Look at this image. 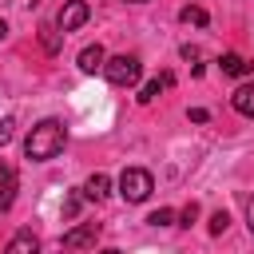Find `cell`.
<instances>
[{
	"mask_svg": "<svg viewBox=\"0 0 254 254\" xmlns=\"http://www.w3.org/2000/svg\"><path fill=\"white\" fill-rule=\"evenodd\" d=\"M64 143H67L64 123H60V119H40V123L28 131V139H24V155H28L32 163H48V159H56V155L64 151Z\"/></svg>",
	"mask_w": 254,
	"mask_h": 254,
	"instance_id": "obj_1",
	"label": "cell"
},
{
	"mask_svg": "<svg viewBox=\"0 0 254 254\" xmlns=\"http://www.w3.org/2000/svg\"><path fill=\"white\" fill-rule=\"evenodd\" d=\"M103 75H107L115 87H135V83L143 79V64H139V56H111V60L103 64Z\"/></svg>",
	"mask_w": 254,
	"mask_h": 254,
	"instance_id": "obj_2",
	"label": "cell"
},
{
	"mask_svg": "<svg viewBox=\"0 0 254 254\" xmlns=\"http://www.w3.org/2000/svg\"><path fill=\"white\" fill-rule=\"evenodd\" d=\"M151 190H155L151 171H143V167H127V171L119 175V194H123V202H147Z\"/></svg>",
	"mask_w": 254,
	"mask_h": 254,
	"instance_id": "obj_3",
	"label": "cell"
},
{
	"mask_svg": "<svg viewBox=\"0 0 254 254\" xmlns=\"http://www.w3.org/2000/svg\"><path fill=\"white\" fill-rule=\"evenodd\" d=\"M87 16H91V8H87V0H67L64 8H60V16H56V28L67 36V32H75V28H83L87 24Z\"/></svg>",
	"mask_w": 254,
	"mask_h": 254,
	"instance_id": "obj_4",
	"label": "cell"
},
{
	"mask_svg": "<svg viewBox=\"0 0 254 254\" xmlns=\"http://www.w3.org/2000/svg\"><path fill=\"white\" fill-rule=\"evenodd\" d=\"M99 238V222H79L75 230L64 234V250H83V246H95Z\"/></svg>",
	"mask_w": 254,
	"mask_h": 254,
	"instance_id": "obj_5",
	"label": "cell"
},
{
	"mask_svg": "<svg viewBox=\"0 0 254 254\" xmlns=\"http://www.w3.org/2000/svg\"><path fill=\"white\" fill-rule=\"evenodd\" d=\"M75 64H79V71H83V75H95V71H103V64H107V52H103L99 44H87V48L79 52V60H75Z\"/></svg>",
	"mask_w": 254,
	"mask_h": 254,
	"instance_id": "obj_6",
	"label": "cell"
},
{
	"mask_svg": "<svg viewBox=\"0 0 254 254\" xmlns=\"http://www.w3.org/2000/svg\"><path fill=\"white\" fill-rule=\"evenodd\" d=\"M107 194H111V179H107L103 171H95V175L83 183V198H91V202H103Z\"/></svg>",
	"mask_w": 254,
	"mask_h": 254,
	"instance_id": "obj_7",
	"label": "cell"
},
{
	"mask_svg": "<svg viewBox=\"0 0 254 254\" xmlns=\"http://www.w3.org/2000/svg\"><path fill=\"white\" fill-rule=\"evenodd\" d=\"M12 198H16V171L8 163H0V214L12 206Z\"/></svg>",
	"mask_w": 254,
	"mask_h": 254,
	"instance_id": "obj_8",
	"label": "cell"
},
{
	"mask_svg": "<svg viewBox=\"0 0 254 254\" xmlns=\"http://www.w3.org/2000/svg\"><path fill=\"white\" fill-rule=\"evenodd\" d=\"M4 254H40V242H36V234L24 226V230H16L12 234V242H8V250Z\"/></svg>",
	"mask_w": 254,
	"mask_h": 254,
	"instance_id": "obj_9",
	"label": "cell"
},
{
	"mask_svg": "<svg viewBox=\"0 0 254 254\" xmlns=\"http://www.w3.org/2000/svg\"><path fill=\"white\" fill-rule=\"evenodd\" d=\"M171 83H175V75H171V71L155 75L151 83H143V87H139V103H151V99H159V95H163V91H167Z\"/></svg>",
	"mask_w": 254,
	"mask_h": 254,
	"instance_id": "obj_10",
	"label": "cell"
},
{
	"mask_svg": "<svg viewBox=\"0 0 254 254\" xmlns=\"http://www.w3.org/2000/svg\"><path fill=\"white\" fill-rule=\"evenodd\" d=\"M230 103H234V111H238V115L254 119V83H242V87L230 95Z\"/></svg>",
	"mask_w": 254,
	"mask_h": 254,
	"instance_id": "obj_11",
	"label": "cell"
},
{
	"mask_svg": "<svg viewBox=\"0 0 254 254\" xmlns=\"http://www.w3.org/2000/svg\"><path fill=\"white\" fill-rule=\"evenodd\" d=\"M218 67H222V75H246V71H250V64H246L238 52H226V56L218 60Z\"/></svg>",
	"mask_w": 254,
	"mask_h": 254,
	"instance_id": "obj_12",
	"label": "cell"
},
{
	"mask_svg": "<svg viewBox=\"0 0 254 254\" xmlns=\"http://www.w3.org/2000/svg\"><path fill=\"white\" fill-rule=\"evenodd\" d=\"M179 20H183V24H194V28H202L210 16H206V8H198V4H187V8L179 12Z\"/></svg>",
	"mask_w": 254,
	"mask_h": 254,
	"instance_id": "obj_13",
	"label": "cell"
},
{
	"mask_svg": "<svg viewBox=\"0 0 254 254\" xmlns=\"http://www.w3.org/2000/svg\"><path fill=\"white\" fill-rule=\"evenodd\" d=\"M79 206H83V187H79V190H67V198H64V218H75Z\"/></svg>",
	"mask_w": 254,
	"mask_h": 254,
	"instance_id": "obj_14",
	"label": "cell"
},
{
	"mask_svg": "<svg viewBox=\"0 0 254 254\" xmlns=\"http://www.w3.org/2000/svg\"><path fill=\"white\" fill-rule=\"evenodd\" d=\"M40 40H44L48 52H60V28H56V24H44V28H40Z\"/></svg>",
	"mask_w": 254,
	"mask_h": 254,
	"instance_id": "obj_15",
	"label": "cell"
},
{
	"mask_svg": "<svg viewBox=\"0 0 254 254\" xmlns=\"http://www.w3.org/2000/svg\"><path fill=\"white\" fill-rule=\"evenodd\" d=\"M147 222H151V226H171V222H175V210H171V206H159V210H151Z\"/></svg>",
	"mask_w": 254,
	"mask_h": 254,
	"instance_id": "obj_16",
	"label": "cell"
},
{
	"mask_svg": "<svg viewBox=\"0 0 254 254\" xmlns=\"http://www.w3.org/2000/svg\"><path fill=\"white\" fill-rule=\"evenodd\" d=\"M12 135H16V119H12V115H4V119H0V147H8V143H12Z\"/></svg>",
	"mask_w": 254,
	"mask_h": 254,
	"instance_id": "obj_17",
	"label": "cell"
},
{
	"mask_svg": "<svg viewBox=\"0 0 254 254\" xmlns=\"http://www.w3.org/2000/svg\"><path fill=\"white\" fill-rule=\"evenodd\" d=\"M226 226H230V214H226V210H214V214H210V234H222Z\"/></svg>",
	"mask_w": 254,
	"mask_h": 254,
	"instance_id": "obj_18",
	"label": "cell"
},
{
	"mask_svg": "<svg viewBox=\"0 0 254 254\" xmlns=\"http://www.w3.org/2000/svg\"><path fill=\"white\" fill-rule=\"evenodd\" d=\"M179 218H183V222H179V226H190V222H194V218H198V202H187V206H183V214H179Z\"/></svg>",
	"mask_w": 254,
	"mask_h": 254,
	"instance_id": "obj_19",
	"label": "cell"
},
{
	"mask_svg": "<svg viewBox=\"0 0 254 254\" xmlns=\"http://www.w3.org/2000/svg\"><path fill=\"white\" fill-rule=\"evenodd\" d=\"M190 123H206V111L202 107H190Z\"/></svg>",
	"mask_w": 254,
	"mask_h": 254,
	"instance_id": "obj_20",
	"label": "cell"
},
{
	"mask_svg": "<svg viewBox=\"0 0 254 254\" xmlns=\"http://www.w3.org/2000/svg\"><path fill=\"white\" fill-rule=\"evenodd\" d=\"M246 218H250V234H254V198H250V206H246Z\"/></svg>",
	"mask_w": 254,
	"mask_h": 254,
	"instance_id": "obj_21",
	"label": "cell"
},
{
	"mask_svg": "<svg viewBox=\"0 0 254 254\" xmlns=\"http://www.w3.org/2000/svg\"><path fill=\"white\" fill-rule=\"evenodd\" d=\"M4 36H8V24H4V20H0V40H4Z\"/></svg>",
	"mask_w": 254,
	"mask_h": 254,
	"instance_id": "obj_22",
	"label": "cell"
},
{
	"mask_svg": "<svg viewBox=\"0 0 254 254\" xmlns=\"http://www.w3.org/2000/svg\"><path fill=\"white\" fill-rule=\"evenodd\" d=\"M103 254H123V250H103Z\"/></svg>",
	"mask_w": 254,
	"mask_h": 254,
	"instance_id": "obj_23",
	"label": "cell"
}]
</instances>
